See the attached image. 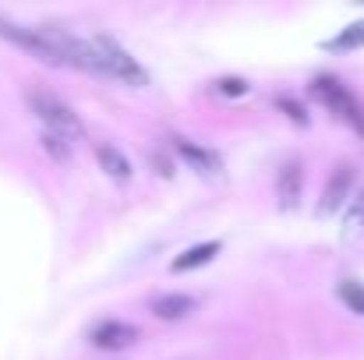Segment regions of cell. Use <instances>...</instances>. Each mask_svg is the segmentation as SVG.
<instances>
[{
    "instance_id": "6da1fadb",
    "label": "cell",
    "mask_w": 364,
    "mask_h": 360,
    "mask_svg": "<svg viewBox=\"0 0 364 360\" xmlns=\"http://www.w3.org/2000/svg\"><path fill=\"white\" fill-rule=\"evenodd\" d=\"M25 107H28L32 117L43 124L46 134H57V138H64L68 145L85 138L82 117H78L60 96H53L50 89H43V85H25Z\"/></svg>"
},
{
    "instance_id": "7a4b0ae2",
    "label": "cell",
    "mask_w": 364,
    "mask_h": 360,
    "mask_svg": "<svg viewBox=\"0 0 364 360\" xmlns=\"http://www.w3.org/2000/svg\"><path fill=\"white\" fill-rule=\"evenodd\" d=\"M96 57H100V67H103V78H114V82H124L127 89H145L149 85V71L124 50L121 43L107 32H92L89 36Z\"/></svg>"
},
{
    "instance_id": "3957f363",
    "label": "cell",
    "mask_w": 364,
    "mask_h": 360,
    "mask_svg": "<svg viewBox=\"0 0 364 360\" xmlns=\"http://www.w3.org/2000/svg\"><path fill=\"white\" fill-rule=\"evenodd\" d=\"M0 39L11 43L14 50L36 57L39 64H50V67H64L57 46L50 43V36L43 32V25H25V21H14L7 14H0Z\"/></svg>"
},
{
    "instance_id": "277c9868",
    "label": "cell",
    "mask_w": 364,
    "mask_h": 360,
    "mask_svg": "<svg viewBox=\"0 0 364 360\" xmlns=\"http://www.w3.org/2000/svg\"><path fill=\"white\" fill-rule=\"evenodd\" d=\"M311 96L333 114L336 120H343L347 127H354L358 134H364V107L361 99L340 82V78H329V75H322V78H315L311 82Z\"/></svg>"
},
{
    "instance_id": "5b68a950",
    "label": "cell",
    "mask_w": 364,
    "mask_h": 360,
    "mask_svg": "<svg viewBox=\"0 0 364 360\" xmlns=\"http://www.w3.org/2000/svg\"><path fill=\"white\" fill-rule=\"evenodd\" d=\"M358 184V173H354V166H336L333 170V177H329V184H326V191H322V202H318V216L322 219H329V216H336L343 205H350V198H354V187Z\"/></svg>"
},
{
    "instance_id": "8992f818",
    "label": "cell",
    "mask_w": 364,
    "mask_h": 360,
    "mask_svg": "<svg viewBox=\"0 0 364 360\" xmlns=\"http://www.w3.org/2000/svg\"><path fill=\"white\" fill-rule=\"evenodd\" d=\"M138 339H141V329L131 322H121V318H107L89 332V343L96 350H107V354H121L127 347H134Z\"/></svg>"
},
{
    "instance_id": "52a82bcc",
    "label": "cell",
    "mask_w": 364,
    "mask_h": 360,
    "mask_svg": "<svg viewBox=\"0 0 364 360\" xmlns=\"http://www.w3.org/2000/svg\"><path fill=\"white\" fill-rule=\"evenodd\" d=\"M170 148H173L195 173H202V177H216V173L223 170V159H220L213 148H202V145H195V141H188V138H181V134L170 138Z\"/></svg>"
},
{
    "instance_id": "ba28073f",
    "label": "cell",
    "mask_w": 364,
    "mask_h": 360,
    "mask_svg": "<svg viewBox=\"0 0 364 360\" xmlns=\"http://www.w3.org/2000/svg\"><path fill=\"white\" fill-rule=\"evenodd\" d=\"M301 191H304V170H301L297 159H290V163H283V170L276 173V195H279L283 209H294L297 198H301Z\"/></svg>"
},
{
    "instance_id": "9c48e42d",
    "label": "cell",
    "mask_w": 364,
    "mask_h": 360,
    "mask_svg": "<svg viewBox=\"0 0 364 360\" xmlns=\"http://www.w3.org/2000/svg\"><path fill=\"white\" fill-rule=\"evenodd\" d=\"M195 307H198V300H195L191 293H163V297L152 300V315H156L159 322H181V318H188Z\"/></svg>"
},
{
    "instance_id": "30bf717a",
    "label": "cell",
    "mask_w": 364,
    "mask_h": 360,
    "mask_svg": "<svg viewBox=\"0 0 364 360\" xmlns=\"http://www.w3.org/2000/svg\"><path fill=\"white\" fill-rule=\"evenodd\" d=\"M96 159H100V166H103V173L107 177H114L117 184H124V180H131V159L124 156L117 145H110V141H96Z\"/></svg>"
},
{
    "instance_id": "8fae6325",
    "label": "cell",
    "mask_w": 364,
    "mask_h": 360,
    "mask_svg": "<svg viewBox=\"0 0 364 360\" xmlns=\"http://www.w3.org/2000/svg\"><path fill=\"white\" fill-rule=\"evenodd\" d=\"M220 247H223L220 240H202V244L181 251V254L170 261V272H191V268H202V265H209V261L220 254Z\"/></svg>"
},
{
    "instance_id": "7c38bea8",
    "label": "cell",
    "mask_w": 364,
    "mask_h": 360,
    "mask_svg": "<svg viewBox=\"0 0 364 360\" xmlns=\"http://www.w3.org/2000/svg\"><path fill=\"white\" fill-rule=\"evenodd\" d=\"M322 50H326V53H354V50H364V18L354 21V25H347L340 36L326 39Z\"/></svg>"
},
{
    "instance_id": "4fadbf2b",
    "label": "cell",
    "mask_w": 364,
    "mask_h": 360,
    "mask_svg": "<svg viewBox=\"0 0 364 360\" xmlns=\"http://www.w3.org/2000/svg\"><path fill=\"white\" fill-rule=\"evenodd\" d=\"M364 237V187L354 191L350 205H347V216H343V240H358Z\"/></svg>"
},
{
    "instance_id": "5bb4252c",
    "label": "cell",
    "mask_w": 364,
    "mask_h": 360,
    "mask_svg": "<svg viewBox=\"0 0 364 360\" xmlns=\"http://www.w3.org/2000/svg\"><path fill=\"white\" fill-rule=\"evenodd\" d=\"M336 297L347 304V311L364 315V283L361 279H340V283H336Z\"/></svg>"
},
{
    "instance_id": "9a60e30c",
    "label": "cell",
    "mask_w": 364,
    "mask_h": 360,
    "mask_svg": "<svg viewBox=\"0 0 364 360\" xmlns=\"http://www.w3.org/2000/svg\"><path fill=\"white\" fill-rule=\"evenodd\" d=\"M39 145L50 152L53 163H68V159H71V145H68L64 138H57V134H46V131H43V134H39Z\"/></svg>"
},
{
    "instance_id": "2e32d148",
    "label": "cell",
    "mask_w": 364,
    "mask_h": 360,
    "mask_svg": "<svg viewBox=\"0 0 364 360\" xmlns=\"http://www.w3.org/2000/svg\"><path fill=\"white\" fill-rule=\"evenodd\" d=\"M216 89H220L223 96H230V99H241V96L251 92V85L241 82V78H220V82H216Z\"/></svg>"
},
{
    "instance_id": "e0dca14e",
    "label": "cell",
    "mask_w": 364,
    "mask_h": 360,
    "mask_svg": "<svg viewBox=\"0 0 364 360\" xmlns=\"http://www.w3.org/2000/svg\"><path fill=\"white\" fill-rule=\"evenodd\" d=\"M276 107H283V110H287V117L294 120V124H308V114H301V107H297L294 99L279 96V99H276Z\"/></svg>"
}]
</instances>
